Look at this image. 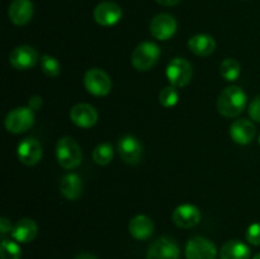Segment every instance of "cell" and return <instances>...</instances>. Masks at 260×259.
<instances>
[{
  "label": "cell",
  "instance_id": "1",
  "mask_svg": "<svg viewBox=\"0 0 260 259\" xmlns=\"http://www.w3.org/2000/svg\"><path fill=\"white\" fill-rule=\"evenodd\" d=\"M246 93L238 85H230L221 91L217 99V109L221 116L234 118L244 111L246 106Z\"/></svg>",
  "mask_w": 260,
  "mask_h": 259
},
{
  "label": "cell",
  "instance_id": "2",
  "mask_svg": "<svg viewBox=\"0 0 260 259\" xmlns=\"http://www.w3.org/2000/svg\"><path fill=\"white\" fill-rule=\"evenodd\" d=\"M56 159L63 169H75L81 164L83 154L78 142L73 137H61L56 144Z\"/></svg>",
  "mask_w": 260,
  "mask_h": 259
},
{
  "label": "cell",
  "instance_id": "3",
  "mask_svg": "<svg viewBox=\"0 0 260 259\" xmlns=\"http://www.w3.org/2000/svg\"><path fill=\"white\" fill-rule=\"evenodd\" d=\"M160 57V47L154 42L145 41L134 50L131 62L139 71H149L157 63Z\"/></svg>",
  "mask_w": 260,
  "mask_h": 259
},
{
  "label": "cell",
  "instance_id": "4",
  "mask_svg": "<svg viewBox=\"0 0 260 259\" xmlns=\"http://www.w3.org/2000/svg\"><path fill=\"white\" fill-rule=\"evenodd\" d=\"M35 123V111L29 107H18L12 109L4 119V126L10 134H23Z\"/></svg>",
  "mask_w": 260,
  "mask_h": 259
},
{
  "label": "cell",
  "instance_id": "5",
  "mask_svg": "<svg viewBox=\"0 0 260 259\" xmlns=\"http://www.w3.org/2000/svg\"><path fill=\"white\" fill-rule=\"evenodd\" d=\"M167 79L170 85L175 88H183L190 81L193 75V69L189 61L182 57H175L168 63L167 66Z\"/></svg>",
  "mask_w": 260,
  "mask_h": 259
},
{
  "label": "cell",
  "instance_id": "6",
  "mask_svg": "<svg viewBox=\"0 0 260 259\" xmlns=\"http://www.w3.org/2000/svg\"><path fill=\"white\" fill-rule=\"evenodd\" d=\"M84 85L88 93L95 96H104L112 90V80L102 69H89L84 75Z\"/></svg>",
  "mask_w": 260,
  "mask_h": 259
},
{
  "label": "cell",
  "instance_id": "7",
  "mask_svg": "<svg viewBox=\"0 0 260 259\" xmlns=\"http://www.w3.org/2000/svg\"><path fill=\"white\" fill-rule=\"evenodd\" d=\"M217 249L207 238L194 236L189 239L185 245V258L187 259H216Z\"/></svg>",
  "mask_w": 260,
  "mask_h": 259
},
{
  "label": "cell",
  "instance_id": "8",
  "mask_svg": "<svg viewBox=\"0 0 260 259\" xmlns=\"http://www.w3.org/2000/svg\"><path fill=\"white\" fill-rule=\"evenodd\" d=\"M178 23L172 14L160 13L152 18L150 23V33L159 41H168L175 35Z\"/></svg>",
  "mask_w": 260,
  "mask_h": 259
},
{
  "label": "cell",
  "instance_id": "9",
  "mask_svg": "<svg viewBox=\"0 0 260 259\" xmlns=\"http://www.w3.org/2000/svg\"><path fill=\"white\" fill-rule=\"evenodd\" d=\"M180 249L177 241L169 236L155 240L147 250L146 259H179Z\"/></svg>",
  "mask_w": 260,
  "mask_h": 259
},
{
  "label": "cell",
  "instance_id": "10",
  "mask_svg": "<svg viewBox=\"0 0 260 259\" xmlns=\"http://www.w3.org/2000/svg\"><path fill=\"white\" fill-rule=\"evenodd\" d=\"M40 56L32 46H18L10 52L9 62L15 70H29L37 65Z\"/></svg>",
  "mask_w": 260,
  "mask_h": 259
},
{
  "label": "cell",
  "instance_id": "11",
  "mask_svg": "<svg viewBox=\"0 0 260 259\" xmlns=\"http://www.w3.org/2000/svg\"><path fill=\"white\" fill-rule=\"evenodd\" d=\"M122 18V9L114 2H102L94 9V19L102 27H112Z\"/></svg>",
  "mask_w": 260,
  "mask_h": 259
},
{
  "label": "cell",
  "instance_id": "12",
  "mask_svg": "<svg viewBox=\"0 0 260 259\" xmlns=\"http://www.w3.org/2000/svg\"><path fill=\"white\" fill-rule=\"evenodd\" d=\"M201 211L194 205H189V203H184L180 205L173 211V222L182 229H190L198 225L201 221Z\"/></svg>",
  "mask_w": 260,
  "mask_h": 259
},
{
  "label": "cell",
  "instance_id": "13",
  "mask_svg": "<svg viewBox=\"0 0 260 259\" xmlns=\"http://www.w3.org/2000/svg\"><path fill=\"white\" fill-rule=\"evenodd\" d=\"M42 146L40 141L33 137H27L18 144V159L24 165H36L42 159Z\"/></svg>",
  "mask_w": 260,
  "mask_h": 259
},
{
  "label": "cell",
  "instance_id": "14",
  "mask_svg": "<svg viewBox=\"0 0 260 259\" xmlns=\"http://www.w3.org/2000/svg\"><path fill=\"white\" fill-rule=\"evenodd\" d=\"M70 119L81 128H90L98 121V112L91 104L79 103L70 109Z\"/></svg>",
  "mask_w": 260,
  "mask_h": 259
},
{
  "label": "cell",
  "instance_id": "15",
  "mask_svg": "<svg viewBox=\"0 0 260 259\" xmlns=\"http://www.w3.org/2000/svg\"><path fill=\"white\" fill-rule=\"evenodd\" d=\"M118 152L126 164L135 165L140 163L142 155V146L139 140L135 136L127 135L119 139L118 141Z\"/></svg>",
  "mask_w": 260,
  "mask_h": 259
},
{
  "label": "cell",
  "instance_id": "16",
  "mask_svg": "<svg viewBox=\"0 0 260 259\" xmlns=\"http://www.w3.org/2000/svg\"><path fill=\"white\" fill-rule=\"evenodd\" d=\"M33 12H35V8L30 0H13L8 9V17L13 24L22 27L30 22Z\"/></svg>",
  "mask_w": 260,
  "mask_h": 259
},
{
  "label": "cell",
  "instance_id": "17",
  "mask_svg": "<svg viewBox=\"0 0 260 259\" xmlns=\"http://www.w3.org/2000/svg\"><path fill=\"white\" fill-rule=\"evenodd\" d=\"M256 128L250 119L240 118L233 122L230 127V136L236 144L248 145L254 140Z\"/></svg>",
  "mask_w": 260,
  "mask_h": 259
},
{
  "label": "cell",
  "instance_id": "18",
  "mask_svg": "<svg viewBox=\"0 0 260 259\" xmlns=\"http://www.w3.org/2000/svg\"><path fill=\"white\" fill-rule=\"evenodd\" d=\"M154 222L146 215H137L131 218L128 223V231L136 240H146L154 234Z\"/></svg>",
  "mask_w": 260,
  "mask_h": 259
},
{
  "label": "cell",
  "instance_id": "19",
  "mask_svg": "<svg viewBox=\"0 0 260 259\" xmlns=\"http://www.w3.org/2000/svg\"><path fill=\"white\" fill-rule=\"evenodd\" d=\"M12 238L18 243H30L38 234V226L32 218H22L13 226Z\"/></svg>",
  "mask_w": 260,
  "mask_h": 259
},
{
  "label": "cell",
  "instance_id": "20",
  "mask_svg": "<svg viewBox=\"0 0 260 259\" xmlns=\"http://www.w3.org/2000/svg\"><path fill=\"white\" fill-rule=\"evenodd\" d=\"M60 192L66 200H79L83 195V180L75 173H69L63 175L60 183Z\"/></svg>",
  "mask_w": 260,
  "mask_h": 259
},
{
  "label": "cell",
  "instance_id": "21",
  "mask_svg": "<svg viewBox=\"0 0 260 259\" xmlns=\"http://www.w3.org/2000/svg\"><path fill=\"white\" fill-rule=\"evenodd\" d=\"M188 47L194 55L206 57V56H210L215 52L216 41L212 36L201 33V35H196L189 38Z\"/></svg>",
  "mask_w": 260,
  "mask_h": 259
},
{
  "label": "cell",
  "instance_id": "22",
  "mask_svg": "<svg viewBox=\"0 0 260 259\" xmlns=\"http://www.w3.org/2000/svg\"><path fill=\"white\" fill-rule=\"evenodd\" d=\"M220 259H250V249L240 240H230L220 249Z\"/></svg>",
  "mask_w": 260,
  "mask_h": 259
},
{
  "label": "cell",
  "instance_id": "23",
  "mask_svg": "<svg viewBox=\"0 0 260 259\" xmlns=\"http://www.w3.org/2000/svg\"><path fill=\"white\" fill-rule=\"evenodd\" d=\"M240 63L235 58H226L221 62L220 65V74L225 80L228 81H235L238 80L239 76H240Z\"/></svg>",
  "mask_w": 260,
  "mask_h": 259
},
{
  "label": "cell",
  "instance_id": "24",
  "mask_svg": "<svg viewBox=\"0 0 260 259\" xmlns=\"http://www.w3.org/2000/svg\"><path fill=\"white\" fill-rule=\"evenodd\" d=\"M113 159V149L109 144L103 142V144L96 145L95 149L93 150V160L98 165H107Z\"/></svg>",
  "mask_w": 260,
  "mask_h": 259
},
{
  "label": "cell",
  "instance_id": "25",
  "mask_svg": "<svg viewBox=\"0 0 260 259\" xmlns=\"http://www.w3.org/2000/svg\"><path fill=\"white\" fill-rule=\"evenodd\" d=\"M41 69L47 78H56L61 73V63L51 55H43L41 58Z\"/></svg>",
  "mask_w": 260,
  "mask_h": 259
},
{
  "label": "cell",
  "instance_id": "26",
  "mask_svg": "<svg viewBox=\"0 0 260 259\" xmlns=\"http://www.w3.org/2000/svg\"><path fill=\"white\" fill-rule=\"evenodd\" d=\"M22 249L15 241L3 239L0 244V258L2 259H20Z\"/></svg>",
  "mask_w": 260,
  "mask_h": 259
},
{
  "label": "cell",
  "instance_id": "27",
  "mask_svg": "<svg viewBox=\"0 0 260 259\" xmlns=\"http://www.w3.org/2000/svg\"><path fill=\"white\" fill-rule=\"evenodd\" d=\"M179 101V94H178L177 88L173 85L165 86L164 89H161L159 93V102L162 107L165 108H170V107H174L175 104Z\"/></svg>",
  "mask_w": 260,
  "mask_h": 259
},
{
  "label": "cell",
  "instance_id": "28",
  "mask_svg": "<svg viewBox=\"0 0 260 259\" xmlns=\"http://www.w3.org/2000/svg\"><path fill=\"white\" fill-rule=\"evenodd\" d=\"M246 240L251 244V245H260V223H251L246 230Z\"/></svg>",
  "mask_w": 260,
  "mask_h": 259
},
{
  "label": "cell",
  "instance_id": "29",
  "mask_svg": "<svg viewBox=\"0 0 260 259\" xmlns=\"http://www.w3.org/2000/svg\"><path fill=\"white\" fill-rule=\"evenodd\" d=\"M249 116L253 121L260 123V95L255 96L249 104Z\"/></svg>",
  "mask_w": 260,
  "mask_h": 259
},
{
  "label": "cell",
  "instance_id": "30",
  "mask_svg": "<svg viewBox=\"0 0 260 259\" xmlns=\"http://www.w3.org/2000/svg\"><path fill=\"white\" fill-rule=\"evenodd\" d=\"M12 230H13L12 221H10L8 217L0 218V233H2V235H5V234L9 233V231Z\"/></svg>",
  "mask_w": 260,
  "mask_h": 259
},
{
  "label": "cell",
  "instance_id": "31",
  "mask_svg": "<svg viewBox=\"0 0 260 259\" xmlns=\"http://www.w3.org/2000/svg\"><path fill=\"white\" fill-rule=\"evenodd\" d=\"M28 107H29L32 111H38L42 107V98L40 95H33L29 98V102H28Z\"/></svg>",
  "mask_w": 260,
  "mask_h": 259
},
{
  "label": "cell",
  "instance_id": "32",
  "mask_svg": "<svg viewBox=\"0 0 260 259\" xmlns=\"http://www.w3.org/2000/svg\"><path fill=\"white\" fill-rule=\"evenodd\" d=\"M156 3H159L160 5H164V7H174V5L179 4L182 0H155Z\"/></svg>",
  "mask_w": 260,
  "mask_h": 259
},
{
  "label": "cell",
  "instance_id": "33",
  "mask_svg": "<svg viewBox=\"0 0 260 259\" xmlns=\"http://www.w3.org/2000/svg\"><path fill=\"white\" fill-rule=\"evenodd\" d=\"M74 259H96V258L94 255H91V254L84 253V254H79V255L75 256Z\"/></svg>",
  "mask_w": 260,
  "mask_h": 259
},
{
  "label": "cell",
  "instance_id": "34",
  "mask_svg": "<svg viewBox=\"0 0 260 259\" xmlns=\"http://www.w3.org/2000/svg\"><path fill=\"white\" fill-rule=\"evenodd\" d=\"M253 259H260V253H258V254H256V255L255 256H254V258Z\"/></svg>",
  "mask_w": 260,
  "mask_h": 259
},
{
  "label": "cell",
  "instance_id": "35",
  "mask_svg": "<svg viewBox=\"0 0 260 259\" xmlns=\"http://www.w3.org/2000/svg\"><path fill=\"white\" fill-rule=\"evenodd\" d=\"M259 144H260V136H259Z\"/></svg>",
  "mask_w": 260,
  "mask_h": 259
}]
</instances>
